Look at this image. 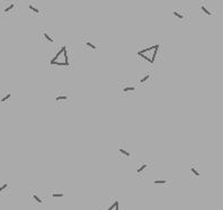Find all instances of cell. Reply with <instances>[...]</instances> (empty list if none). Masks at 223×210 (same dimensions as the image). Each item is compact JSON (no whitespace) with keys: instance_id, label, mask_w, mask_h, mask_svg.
<instances>
[{"instance_id":"obj_9","label":"cell","mask_w":223,"mask_h":210,"mask_svg":"<svg viewBox=\"0 0 223 210\" xmlns=\"http://www.w3.org/2000/svg\"><path fill=\"white\" fill-rule=\"evenodd\" d=\"M43 36H44V38H45L47 42H50V43H53V42H54V40L52 38L51 36H49V35L46 34V33H43Z\"/></svg>"},{"instance_id":"obj_11","label":"cell","mask_w":223,"mask_h":210,"mask_svg":"<svg viewBox=\"0 0 223 210\" xmlns=\"http://www.w3.org/2000/svg\"><path fill=\"white\" fill-rule=\"evenodd\" d=\"M153 183H155V184H166L168 182H167L166 180H155Z\"/></svg>"},{"instance_id":"obj_1","label":"cell","mask_w":223,"mask_h":210,"mask_svg":"<svg viewBox=\"0 0 223 210\" xmlns=\"http://www.w3.org/2000/svg\"><path fill=\"white\" fill-rule=\"evenodd\" d=\"M147 169H148V164H147V163H141V164L137 167V174H142Z\"/></svg>"},{"instance_id":"obj_13","label":"cell","mask_w":223,"mask_h":210,"mask_svg":"<svg viewBox=\"0 0 223 210\" xmlns=\"http://www.w3.org/2000/svg\"><path fill=\"white\" fill-rule=\"evenodd\" d=\"M200 9H202L203 12H205L206 15H211V12H210V10H208V9H207V8H206V7L204 6V5H202V7H200Z\"/></svg>"},{"instance_id":"obj_7","label":"cell","mask_w":223,"mask_h":210,"mask_svg":"<svg viewBox=\"0 0 223 210\" xmlns=\"http://www.w3.org/2000/svg\"><path fill=\"white\" fill-rule=\"evenodd\" d=\"M120 153H121V154H123V155H125V156H130V155H131L129 151H126V149H124L123 147H120Z\"/></svg>"},{"instance_id":"obj_10","label":"cell","mask_w":223,"mask_h":210,"mask_svg":"<svg viewBox=\"0 0 223 210\" xmlns=\"http://www.w3.org/2000/svg\"><path fill=\"white\" fill-rule=\"evenodd\" d=\"M134 90H135V87H125L123 89L124 92H129V91H134Z\"/></svg>"},{"instance_id":"obj_8","label":"cell","mask_w":223,"mask_h":210,"mask_svg":"<svg viewBox=\"0 0 223 210\" xmlns=\"http://www.w3.org/2000/svg\"><path fill=\"white\" fill-rule=\"evenodd\" d=\"M51 196L53 197V198H62V197H64V193H57V192H53V193H51Z\"/></svg>"},{"instance_id":"obj_12","label":"cell","mask_w":223,"mask_h":210,"mask_svg":"<svg viewBox=\"0 0 223 210\" xmlns=\"http://www.w3.org/2000/svg\"><path fill=\"white\" fill-rule=\"evenodd\" d=\"M12 8H14V4H12V5H9L8 7H6V8L4 9V12H9L10 10H12Z\"/></svg>"},{"instance_id":"obj_2","label":"cell","mask_w":223,"mask_h":210,"mask_svg":"<svg viewBox=\"0 0 223 210\" xmlns=\"http://www.w3.org/2000/svg\"><path fill=\"white\" fill-rule=\"evenodd\" d=\"M31 198H32V200H34L36 204H43V200H42L35 192H31Z\"/></svg>"},{"instance_id":"obj_6","label":"cell","mask_w":223,"mask_h":210,"mask_svg":"<svg viewBox=\"0 0 223 210\" xmlns=\"http://www.w3.org/2000/svg\"><path fill=\"white\" fill-rule=\"evenodd\" d=\"M190 171H192V173H193L195 176H200V172H198V170H197L195 166H192V167H190Z\"/></svg>"},{"instance_id":"obj_4","label":"cell","mask_w":223,"mask_h":210,"mask_svg":"<svg viewBox=\"0 0 223 210\" xmlns=\"http://www.w3.org/2000/svg\"><path fill=\"white\" fill-rule=\"evenodd\" d=\"M10 97H12V93H6L5 96L1 98V102H7L10 99Z\"/></svg>"},{"instance_id":"obj_16","label":"cell","mask_w":223,"mask_h":210,"mask_svg":"<svg viewBox=\"0 0 223 210\" xmlns=\"http://www.w3.org/2000/svg\"><path fill=\"white\" fill-rule=\"evenodd\" d=\"M149 78H150V75H148V74H147V75H144L142 79L140 80V82H141V83H144V82H145V81H147Z\"/></svg>"},{"instance_id":"obj_14","label":"cell","mask_w":223,"mask_h":210,"mask_svg":"<svg viewBox=\"0 0 223 210\" xmlns=\"http://www.w3.org/2000/svg\"><path fill=\"white\" fill-rule=\"evenodd\" d=\"M57 101H61V100H67V96H57L55 98Z\"/></svg>"},{"instance_id":"obj_17","label":"cell","mask_w":223,"mask_h":210,"mask_svg":"<svg viewBox=\"0 0 223 210\" xmlns=\"http://www.w3.org/2000/svg\"><path fill=\"white\" fill-rule=\"evenodd\" d=\"M174 16H176V17L179 18V19H183V18H184L183 15H180V14H179V12H174Z\"/></svg>"},{"instance_id":"obj_3","label":"cell","mask_w":223,"mask_h":210,"mask_svg":"<svg viewBox=\"0 0 223 210\" xmlns=\"http://www.w3.org/2000/svg\"><path fill=\"white\" fill-rule=\"evenodd\" d=\"M8 189H9V183H8L7 181H5L4 183L0 184V193L5 192V191L8 190Z\"/></svg>"},{"instance_id":"obj_15","label":"cell","mask_w":223,"mask_h":210,"mask_svg":"<svg viewBox=\"0 0 223 210\" xmlns=\"http://www.w3.org/2000/svg\"><path fill=\"white\" fill-rule=\"evenodd\" d=\"M29 9H31V10H33V12H38V9H37L36 7H34V6H33L32 4L29 5Z\"/></svg>"},{"instance_id":"obj_5","label":"cell","mask_w":223,"mask_h":210,"mask_svg":"<svg viewBox=\"0 0 223 210\" xmlns=\"http://www.w3.org/2000/svg\"><path fill=\"white\" fill-rule=\"evenodd\" d=\"M85 43H86V45L88 46V47H90V48H92V50H96V48H97V46H96V45H94V44H92V42H89V40H85Z\"/></svg>"}]
</instances>
